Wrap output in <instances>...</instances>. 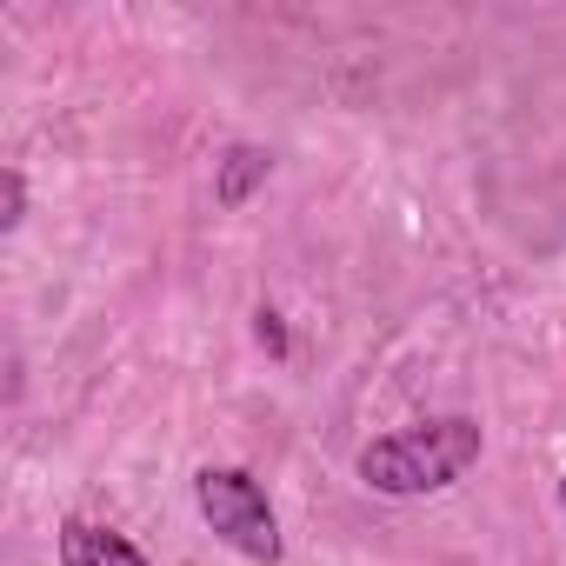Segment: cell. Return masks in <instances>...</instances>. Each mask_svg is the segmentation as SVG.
<instances>
[{
    "label": "cell",
    "mask_w": 566,
    "mask_h": 566,
    "mask_svg": "<svg viewBox=\"0 0 566 566\" xmlns=\"http://www.w3.org/2000/svg\"><path fill=\"white\" fill-rule=\"evenodd\" d=\"M480 460V427L473 420H433V427H407V433H387L360 453V480L407 500V493H433V486H453L467 467Z\"/></svg>",
    "instance_id": "1"
},
{
    "label": "cell",
    "mask_w": 566,
    "mask_h": 566,
    "mask_svg": "<svg viewBox=\"0 0 566 566\" xmlns=\"http://www.w3.org/2000/svg\"><path fill=\"white\" fill-rule=\"evenodd\" d=\"M193 500H200L207 526H213L233 553H247V559H260V566L280 559V520H273L266 486H260L253 473H240V467H207V473L193 480Z\"/></svg>",
    "instance_id": "2"
},
{
    "label": "cell",
    "mask_w": 566,
    "mask_h": 566,
    "mask_svg": "<svg viewBox=\"0 0 566 566\" xmlns=\"http://www.w3.org/2000/svg\"><path fill=\"white\" fill-rule=\"evenodd\" d=\"M61 566H147L134 539L94 526V520H67L61 526Z\"/></svg>",
    "instance_id": "3"
},
{
    "label": "cell",
    "mask_w": 566,
    "mask_h": 566,
    "mask_svg": "<svg viewBox=\"0 0 566 566\" xmlns=\"http://www.w3.org/2000/svg\"><path fill=\"white\" fill-rule=\"evenodd\" d=\"M266 167H273V160H266L260 147H233V154H227V167H220V187H213V193H220V207H240V200H247V187H253V180H266Z\"/></svg>",
    "instance_id": "4"
},
{
    "label": "cell",
    "mask_w": 566,
    "mask_h": 566,
    "mask_svg": "<svg viewBox=\"0 0 566 566\" xmlns=\"http://www.w3.org/2000/svg\"><path fill=\"white\" fill-rule=\"evenodd\" d=\"M0 193H8V213H0V227H21V213H28V180H21V167L0 174Z\"/></svg>",
    "instance_id": "5"
},
{
    "label": "cell",
    "mask_w": 566,
    "mask_h": 566,
    "mask_svg": "<svg viewBox=\"0 0 566 566\" xmlns=\"http://www.w3.org/2000/svg\"><path fill=\"white\" fill-rule=\"evenodd\" d=\"M559 506H566V480H559Z\"/></svg>",
    "instance_id": "6"
}]
</instances>
